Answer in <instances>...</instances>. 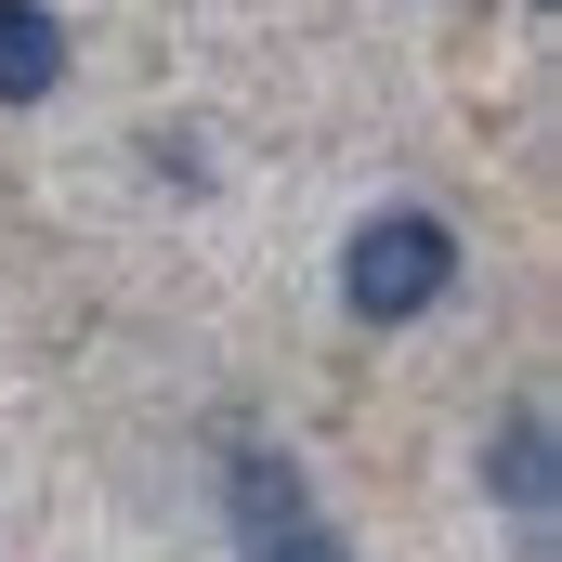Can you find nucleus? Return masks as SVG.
Wrapping results in <instances>:
<instances>
[{
  "label": "nucleus",
  "mask_w": 562,
  "mask_h": 562,
  "mask_svg": "<svg viewBox=\"0 0 562 562\" xmlns=\"http://www.w3.org/2000/svg\"><path fill=\"white\" fill-rule=\"evenodd\" d=\"M236 562H353L288 458H236Z\"/></svg>",
  "instance_id": "2"
},
{
  "label": "nucleus",
  "mask_w": 562,
  "mask_h": 562,
  "mask_svg": "<svg viewBox=\"0 0 562 562\" xmlns=\"http://www.w3.org/2000/svg\"><path fill=\"white\" fill-rule=\"evenodd\" d=\"M484 484L524 510V524H550V406H510L497 445H484Z\"/></svg>",
  "instance_id": "3"
},
{
  "label": "nucleus",
  "mask_w": 562,
  "mask_h": 562,
  "mask_svg": "<svg viewBox=\"0 0 562 562\" xmlns=\"http://www.w3.org/2000/svg\"><path fill=\"white\" fill-rule=\"evenodd\" d=\"M53 79H66V26L40 0H0V105H40Z\"/></svg>",
  "instance_id": "4"
},
{
  "label": "nucleus",
  "mask_w": 562,
  "mask_h": 562,
  "mask_svg": "<svg viewBox=\"0 0 562 562\" xmlns=\"http://www.w3.org/2000/svg\"><path fill=\"white\" fill-rule=\"evenodd\" d=\"M445 288H458V236H445V210H367V223L340 236V301H353L367 327H419Z\"/></svg>",
  "instance_id": "1"
}]
</instances>
